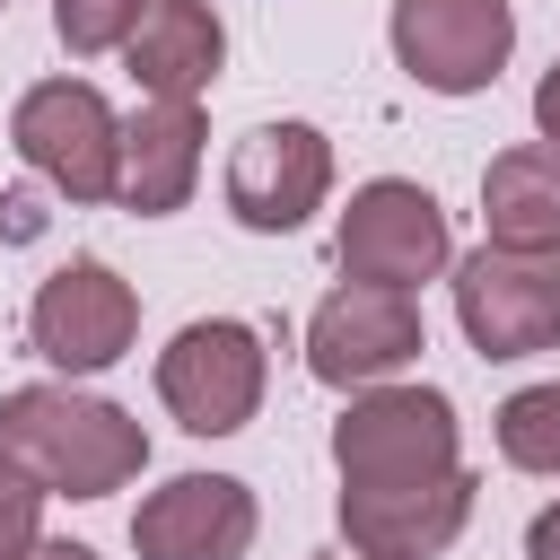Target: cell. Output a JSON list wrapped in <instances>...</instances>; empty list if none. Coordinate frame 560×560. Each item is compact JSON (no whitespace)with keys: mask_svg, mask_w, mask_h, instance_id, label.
Masks as SVG:
<instances>
[{"mask_svg":"<svg viewBox=\"0 0 560 560\" xmlns=\"http://www.w3.org/2000/svg\"><path fill=\"white\" fill-rule=\"evenodd\" d=\"M341 490H429L464 472V429L438 385H359L332 420Z\"/></svg>","mask_w":560,"mask_h":560,"instance_id":"obj_2","label":"cell"},{"mask_svg":"<svg viewBox=\"0 0 560 560\" xmlns=\"http://www.w3.org/2000/svg\"><path fill=\"white\" fill-rule=\"evenodd\" d=\"M26 560H96V551H88V542H35Z\"/></svg>","mask_w":560,"mask_h":560,"instance_id":"obj_21","label":"cell"},{"mask_svg":"<svg viewBox=\"0 0 560 560\" xmlns=\"http://www.w3.org/2000/svg\"><path fill=\"white\" fill-rule=\"evenodd\" d=\"M499 455L516 472H560V385H525L499 402Z\"/></svg>","mask_w":560,"mask_h":560,"instance_id":"obj_16","label":"cell"},{"mask_svg":"<svg viewBox=\"0 0 560 560\" xmlns=\"http://www.w3.org/2000/svg\"><path fill=\"white\" fill-rule=\"evenodd\" d=\"M26 332H35V350H44L61 376H96V368H114V359L131 350L140 298H131V280L105 271V262H61V271L35 289Z\"/></svg>","mask_w":560,"mask_h":560,"instance_id":"obj_10","label":"cell"},{"mask_svg":"<svg viewBox=\"0 0 560 560\" xmlns=\"http://www.w3.org/2000/svg\"><path fill=\"white\" fill-rule=\"evenodd\" d=\"M262 332L236 324V315H210V324H184L166 350H158V402L175 411V429L192 438H236L254 411H262Z\"/></svg>","mask_w":560,"mask_h":560,"instance_id":"obj_3","label":"cell"},{"mask_svg":"<svg viewBox=\"0 0 560 560\" xmlns=\"http://www.w3.org/2000/svg\"><path fill=\"white\" fill-rule=\"evenodd\" d=\"M420 350H429L420 298L376 289V280H341V289L315 306V324H306V368H315V385H341V394L385 385V376L411 368Z\"/></svg>","mask_w":560,"mask_h":560,"instance_id":"obj_7","label":"cell"},{"mask_svg":"<svg viewBox=\"0 0 560 560\" xmlns=\"http://www.w3.org/2000/svg\"><path fill=\"white\" fill-rule=\"evenodd\" d=\"M192 175H201V105H140L122 122V166H114V201L140 210V219H166L192 201Z\"/></svg>","mask_w":560,"mask_h":560,"instance_id":"obj_14","label":"cell"},{"mask_svg":"<svg viewBox=\"0 0 560 560\" xmlns=\"http://www.w3.org/2000/svg\"><path fill=\"white\" fill-rule=\"evenodd\" d=\"M9 140H18V158H26L52 192H70V201H114L122 114H114L88 79H44V88H26L18 114H9Z\"/></svg>","mask_w":560,"mask_h":560,"instance_id":"obj_4","label":"cell"},{"mask_svg":"<svg viewBox=\"0 0 560 560\" xmlns=\"http://www.w3.org/2000/svg\"><path fill=\"white\" fill-rule=\"evenodd\" d=\"M525 560H560V499H551V508L525 525Z\"/></svg>","mask_w":560,"mask_h":560,"instance_id":"obj_20","label":"cell"},{"mask_svg":"<svg viewBox=\"0 0 560 560\" xmlns=\"http://www.w3.org/2000/svg\"><path fill=\"white\" fill-rule=\"evenodd\" d=\"M35 542H44V490L0 472V560H26Z\"/></svg>","mask_w":560,"mask_h":560,"instance_id":"obj_18","label":"cell"},{"mask_svg":"<svg viewBox=\"0 0 560 560\" xmlns=\"http://www.w3.org/2000/svg\"><path fill=\"white\" fill-rule=\"evenodd\" d=\"M455 324L481 359H534L560 341V254H464L455 262Z\"/></svg>","mask_w":560,"mask_h":560,"instance_id":"obj_6","label":"cell"},{"mask_svg":"<svg viewBox=\"0 0 560 560\" xmlns=\"http://www.w3.org/2000/svg\"><path fill=\"white\" fill-rule=\"evenodd\" d=\"M149 464V429L96 394L70 385H18L0 394V472L44 499H105Z\"/></svg>","mask_w":560,"mask_h":560,"instance_id":"obj_1","label":"cell"},{"mask_svg":"<svg viewBox=\"0 0 560 560\" xmlns=\"http://www.w3.org/2000/svg\"><path fill=\"white\" fill-rule=\"evenodd\" d=\"M254 490L236 472H175L166 490L140 499L131 551L140 560H245L254 551Z\"/></svg>","mask_w":560,"mask_h":560,"instance_id":"obj_11","label":"cell"},{"mask_svg":"<svg viewBox=\"0 0 560 560\" xmlns=\"http://www.w3.org/2000/svg\"><path fill=\"white\" fill-rule=\"evenodd\" d=\"M534 122H542V140L560 149V61L542 70V88H534Z\"/></svg>","mask_w":560,"mask_h":560,"instance_id":"obj_19","label":"cell"},{"mask_svg":"<svg viewBox=\"0 0 560 560\" xmlns=\"http://www.w3.org/2000/svg\"><path fill=\"white\" fill-rule=\"evenodd\" d=\"M481 228L499 254H560V149H499L481 166Z\"/></svg>","mask_w":560,"mask_h":560,"instance_id":"obj_15","label":"cell"},{"mask_svg":"<svg viewBox=\"0 0 560 560\" xmlns=\"http://www.w3.org/2000/svg\"><path fill=\"white\" fill-rule=\"evenodd\" d=\"M394 61L429 96H481L508 52H516V9L508 0H394Z\"/></svg>","mask_w":560,"mask_h":560,"instance_id":"obj_8","label":"cell"},{"mask_svg":"<svg viewBox=\"0 0 560 560\" xmlns=\"http://www.w3.org/2000/svg\"><path fill=\"white\" fill-rule=\"evenodd\" d=\"M315 560H359V551H315Z\"/></svg>","mask_w":560,"mask_h":560,"instance_id":"obj_22","label":"cell"},{"mask_svg":"<svg viewBox=\"0 0 560 560\" xmlns=\"http://www.w3.org/2000/svg\"><path fill=\"white\" fill-rule=\"evenodd\" d=\"M332 192V140L315 122H254L228 149V210L254 236H289Z\"/></svg>","mask_w":560,"mask_h":560,"instance_id":"obj_9","label":"cell"},{"mask_svg":"<svg viewBox=\"0 0 560 560\" xmlns=\"http://www.w3.org/2000/svg\"><path fill=\"white\" fill-rule=\"evenodd\" d=\"M149 0H52V35L70 52H122V35L140 26Z\"/></svg>","mask_w":560,"mask_h":560,"instance_id":"obj_17","label":"cell"},{"mask_svg":"<svg viewBox=\"0 0 560 560\" xmlns=\"http://www.w3.org/2000/svg\"><path fill=\"white\" fill-rule=\"evenodd\" d=\"M472 516V472L429 490H341V542L359 560H438Z\"/></svg>","mask_w":560,"mask_h":560,"instance_id":"obj_12","label":"cell"},{"mask_svg":"<svg viewBox=\"0 0 560 560\" xmlns=\"http://www.w3.org/2000/svg\"><path fill=\"white\" fill-rule=\"evenodd\" d=\"M455 262V236H446V210L429 184H402V175H376L350 192L341 210V271L350 280H376V289H420Z\"/></svg>","mask_w":560,"mask_h":560,"instance_id":"obj_5","label":"cell"},{"mask_svg":"<svg viewBox=\"0 0 560 560\" xmlns=\"http://www.w3.org/2000/svg\"><path fill=\"white\" fill-rule=\"evenodd\" d=\"M122 61L158 105H201L219 61H228V26L210 0H149L140 26L122 35Z\"/></svg>","mask_w":560,"mask_h":560,"instance_id":"obj_13","label":"cell"}]
</instances>
